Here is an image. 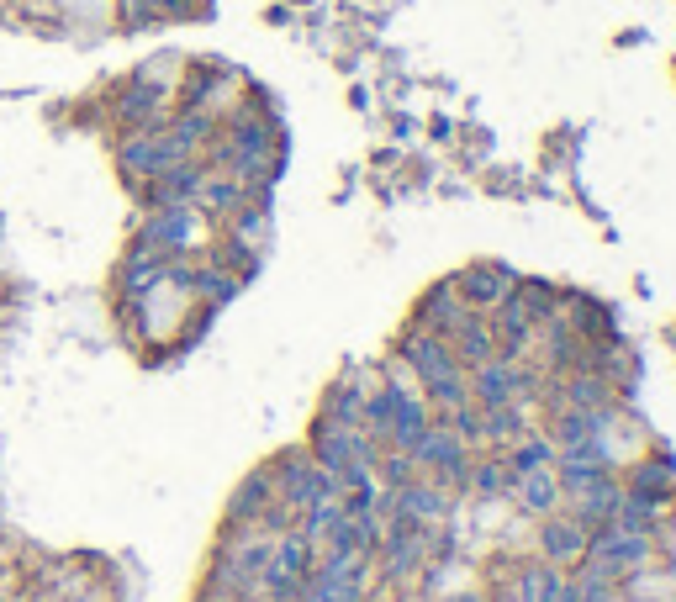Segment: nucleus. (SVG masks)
<instances>
[{
  "label": "nucleus",
  "mask_w": 676,
  "mask_h": 602,
  "mask_svg": "<svg viewBox=\"0 0 676 602\" xmlns=\"http://www.w3.org/2000/svg\"><path fill=\"white\" fill-rule=\"evenodd\" d=\"M312 455H317V465H323L328 476H333V486L360 481V476H370V465H375L365 428H349V423H333V418H328L323 428H317Z\"/></svg>",
  "instance_id": "f257e3e1"
},
{
  "label": "nucleus",
  "mask_w": 676,
  "mask_h": 602,
  "mask_svg": "<svg viewBox=\"0 0 676 602\" xmlns=\"http://www.w3.org/2000/svg\"><path fill=\"white\" fill-rule=\"evenodd\" d=\"M185 159H191V154L169 138V127H143V133H127L122 154H117L127 180H154V175H164V169H175Z\"/></svg>",
  "instance_id": "f03ea898"
},
{
  "label": "nucleus",
  "mask_w": 676,
  "mask_h": 602,
  "mask_svg": "<svg viewBox=\"0 0 676 602\" xmlns=\"http://www.w3.org/2000/svg\"><path fill=\"white\" fill-rule=\"evenodd\" d=\"M275 492H280V502H286L291 513H307V507L333 497V476L317 460H286L280 476H275Z\"/></svg>",
  "instance_id": "7ed1b4c3"
},
{
  "label": "nucleus",
  "mask_w": 676,
  "mask_h": 602,
  "mask_svg": "<svg viewBox=\"0 0 676 602\" xmlns=\"http://www.w3.org/2000/svg\"><path fill=\"white\" fill-rule=\"evenodd\" d=\"M307 576H312V544L302 534H286L275 544V555H270V571H265V587L280 597V602H291L296 592H307Z\"/></svg>",
  "instance_id": "20e7f679"
},
{
  "label": "nucleus",
  "mask_w": 676,
  "mask_h": 602,
  "mask_svg": "<svg viewBox=\"0 0 676 602\" xmlns=\"http://www.w3.org/2000/svg\"><path fill=\"white\" fill-rule=\"evenodd\" d=\"M518 286V275L507 270V265H471L460 280H455V291H460V307H476V312H497L507 296H513Z\"/></svg>",
  "instance_id": "39448f33"
},
{
  "label": "nucleus",
  "mask_w": 676,
  "mask_h": 602,
  "mask_svg": "<svg viewBox=\"0 0 676 602\" xmlns=\"http://www.w3.org/2000/svg\"><path fill=\"white\" fill-rule=\"evenodd\" d=\"M191 238H196V212L191 206H159L138 233L143 249H159V254H175V259L191 249Z\"/></svg>",
  "instance_id": "423d86ee"
},
{
  "label": "nucleus",
  "mask_w": 676,
  "mask_h": 602,
  "mask_svg": "<svg viewBox=\"0 0 676 602\" xmlns=\"http://www.w3.org/2000/svg\"><path fill=\"white\" fill-rule=\"evenodd\" d=\"M360 581H365L360 555H354V560L328 555L323 566L307 576V597H312V602H354V597H360Z\"/></svg>",
  "instance_id": "0eeeda50"
},
{
  "label": "nucleus",
  "mask_w": 676,
  "mask_h": 602,
  "mask_svg": "<svg viewBox=\"0 0 676 602\" xmlns=\"http://www.w3.org/2000/svg\"><path fill=\"white\" fill-rule=\"evenodd\" d=\"M412 460L423 470H434V476H444V481L465 486V439L449 434V428H428L418 439V449H412Z\"/></svg>",
  "instance_id": "6e6552de"
},
{
  "label": "nucleus",
  "mask_w": 676,
  "mask_h": 602,
  "mask_svg": "<svg viewBox=\"0 0 676 602\" xmlns=\"http://www.w3.org/2000/svg\"><path fill=\"white\" fill-rule=\"evenodd\" d=\"M402 365L418 370V381H423V386H434V381H444L449 370H460V360L449 354L444 338H439V333H423V328L402 344Z\"/></svg>",
  "instance_id": "1a4fd4ad"
},
{
  "label": "nucleus",
  "mask_w": 676,
  "mask_h": 602,
  "mask_svg": "<svg viewBox=\"0 0 676 602\" xmlns=\"http://www.w3.org/2000/svg\"><path fill=\"white\" fill-rule=\"evenodd\" d=\"M201 180H206V169L185 159V164H175V169H164V175L148 180L143 185V201L154 206V212H159V206H191L196 191H201Z\"/></svg>",
  "instance_id": "9d476101"
},
{
  "label": "nucleus",
  "mask_w": 676,
  "mask_h": 602,
  "mask_svg": "<svg viewBox=\"0 0 676 602\" xmlns=\"http://www.w3.org/2000/svg\"><path fill=\"white\" fill-rule=\"evenodd\" d=\"M159 117H164V90L148 80V74H138V80L117 96V122L127 133H143V127H159Z\"/></svg>",
  "instance_id": "9b49d317"
},
{
  "label": "nucleus",
  "mask_w": 676,
  "mask_h": 602,
  "mask_svg": "<svg viewBox=\"0 0 676 602\" xmlns=\"http://www.w3.org/2000/svg\"><path fill=\"white\" fill-rule=\"evenodd\" d=\"M523 386H529V375H523L513 360H486V365H476V375H471V391L481 397V407H507Z\"/></svg>",
  "instance_id": "f8f14e48"
},
{
  "label": "nucleus",
  "mask_w": 676,
  "mask_h": 602,
  "mask_svg": "<svg viewBox=\"0 0 676 602\" xmlns=\"http://www.w3.org/2000/svg\"><path fill=\"white\" fill-rule=\"evenodd\" d=\"M444 344H449V354H455V360H471V365H486V360L497 354L492 323H486V317H476V312H460V323L444 333Z\"/></svg>",
  "instance_id": "ddd939ff"
},
{
  "label": "nucleus",
  "mask_w": 676,
  "mask_h": 602,
  "mask_svg": "<svg viewBox=\"0 0 676 602\" xmlns=\"http://www.w3.org/2000/svg\"><path fill=\"white\" fill-rule=\"evenodd\" d=\"M169 270H175V254H159V249H143L138 243V254L122 265V291L143 296V291H154L159 280H169Z\"/></svg>",
  "instance_id": "4468645a"
},
{
  "label": "nucleus",
  "mask_w": 676,
  "mask_h": 602,
  "mask_svg": "<svg viewBox=\"0 0 676 602\" xmlns=\"http://www.w3.org/2000/svg\"><path fill=\"white\" fill-rule=\"evenodd\" d=\"M460 291H455V280H444V286H434V291H428L423 296V307H418V323H423V333H449V328H455L460 323Z\"/></svg>",
  "instance_id": "2eb2a0df"
},
{
  "label": "nucleus",
  "mask_w": 676,
  "mask_h": 602,
  "mask_svg": "<svg viewBox=\"0 0 676 602\" xmlns=\"http://www.w3.org/2000/svg\"><path fill=\"white\" fill-rule=\"evenodd\" d=\"M618 502H624V486H618L608 470H603V476H597L587 492H581V518H576V523H581V529H592V523L603 529V523H613Z\"/></svg>",
  "instance_id": "dca6fc26"
},
{
  "label": "nucleus",
  "mask_w": 676,
  "mask_h": 602,
  "mask_svg": "<svg viewBox=\"0 0 676 602\" xmlns=\"http://www.w3.org/2000/svg\"><path fill=\"white\" fill-rule=\"evenodd\" d=\"M243 201H249V185H243L238 175H206L191 206H201V212H212V217H222V212H238V206H243Z\"/></svg>",
  "instance_id": "f3484780"
},
{
  "label": "nucleus",
  "mask_w": 676,
  "mask_h": 602,
  "mask_svg": "<svg viewBox=\"0 0 676 602\" xmlns=\"http://www.w3.org/2000/svg\"><path fill=\"white\" fill-rule=\"evenodd\" d=\"M539 544H544V555H550V560H581V555H587V529H581L576 518H550V523H544V534H539Z\"/></svg>",
  "instance_id": "a211bd4d"
},
{
  "label": "nucleus",
  "mask_w": 676,
  "mask_h": 602,
  "mask_svg": "<svg viewBox=\"0 0 676 602\" xmlns=\"http://www.w3.org/2000/svg\"><path fill=\"white\" fill-rule=\"evenodd\" d=\"M423 434H428V407H423V402H418V397H412V391H407V397H402V407H397V418H391V434H386V439L412 455Z\"/></svg>",
  "instance_id": "6ab92c4d"
},
{
  "label": "nucleus",
  "mask_w": 676,
  "mask_h": 602,
  "mask_svg": "<svg viewBox=\"0 0 676 602\" xmlns=\"http://www.w3.org/2000/svg\"><path fill=\"white\" fill-rule=\"evenodd\" d=\"M518 497H523V507H534V513H550V507L560 502V476H555V465L518 476Z\"/></svg>",
  "instance_id": "aec40b11"
},
{
  "label": "nucleus",
  "mask_w": 676,
  "mask_h": 602,
  "mask_svg": "<svg viewBox=\"0 0 676 602\" xmlns=\"http://www.w3.org/2000/svg\"><path fill=\"white\" fill-rule=\"evenodd\" d=\"M544 465H555V444H550V439H518L513 455H507L513 486H518V476H529V470H544Z\"/></svg>",
  "instance_id": "412c9836"
},
{
  "label": "nucleus",
  "mask_w": 676,
  "mask_h": 602,
  "mask_svg": "<svg viewBox=\"0 0 676 602\" xmlns=\"http://www.w3.org/2000/svg\"><path fill=\"white\" fill-rule=\"evenodd\" d=\"M603 381H597V375H587V370H581V375H571V381H566V407H587V412H608V397H603Z\"/></svg>",
  "instance_id": "4be33fe9"
},
{
  "label": "nucleus",
  "mask_w": 676,
  "mask_h": 602,
  "mask_svg": "<svg viewBox=\"0 0 676 602\" xmlns=\"http://www.w3.org/2000/svg\"><path fill=\"white\" fill-rule=\"evenodd\" d=\"M518 434H523V423H518L513 407H481L476 439H507V444H518Z\"/></svg>",
  "instance_id": "5701e85b"
},
{
  "label": "nucleus",
  "mask_w": 676,
  "mask_h": 602,
  "mask_svg": "<svg viewBox=\"0 0 676 602\" xmlns=\"http://www.w3.org/2000/svg\"><path fill=\"white\" fill-rule=\"evenodd\" d=\"M328 418L333 423H349V428H365V391L360 386H338L328 397Z\"/></svg>",
  "instance_id": "b1692460"
},
{
  "label": "nucleus",
  "mask_w": 676,
  "mask_h": 602,
  "mask_svg": "<svg viewBox=\"0 0 676 602\" xmlns=\"http://www.w3.org/2000/svg\"><path fill=\"white\" fill-rule=\"evenodd\" d=\"M465 486H471L476 497H502V492H513V470L507 465H476V470H465Z\"/></svg>",
  "instance_id": "393cba45"
},
{
  "label": "nucleus",
  "mask_w": 676,
  "mask_h": 602,
  "mask_svg": "<svg viewBox=\"0 0 676 602\" xmlns=\"http://www.w3.org/2000/svg\"><path fill=\"white\" fill-rule=\"evenodd\" d=\"M265 502H270V481H265V476H254V481L233 497V518H238V523H249V513H259Z\"/></svg>",
  "instance_id": "a878e982"
},
{
  "label": "nucleus",
  "mask_w": 676,
  "mask_h": 602,
  "mask_svg": "<svg viewBox=\"0 0 676 602\" xmlns=\"http://www.w3.org/2000/svg\"><path fill=\"white\" fill-rule=\"evenodd\" d=\"M412 470H418V460L407 455V449H391V455L381 460V481L391 486V492H397V486H407V481H418L412 476Z\"/></svg>",
  "instance_id": "bb28decb"
},
{
  "label": "nucleus",
  "mask_w": 676,
  "mask_h": 602,
  "mask_svg": "<svg viewBox=\"0 0 676 602\" xmlns=\"http://www.w3.org/2000/svg\"><path fill=\"white\" fill-rule=\"evenodd\" d=\"M666 476H671V470H666V460L645 465L640 476H634V497H645V502L655 507V502H661V492H666Z\"/></svg>",
  "instance_id": "cd10ccee"
},
{
  "label": "nucleus",
  "mask_w": 676,
  "mask_h": 602,
  "mask_svg": "<svg viewBox=\"0 0 676 602\" xmlns=\"http://www.w3.org/2000/svg\"><path fill=\"white\" fill-rule=\"evenodd\" d=\"M460 602H471V597H460Z\"/></svg>",
  "instance_id": "c85d7f7f"
}]
</instances>
